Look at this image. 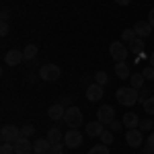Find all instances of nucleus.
I'll use <instances>...</instances> for the list:
<instances>
[{
  "mask_svg": "<svg viewBox=\"0 0 154 154\" xmlns=\"http://www.w3.org/2000/svg\"><path fill=\"white\" fill-rule=\"evenodd\" d=\"M142 74H144V78H146V80H154V66H146Z\"/></svg>",
  "mask_w": 154,
  "mask_h": 154,
  "instance_id": "31",
  "label": "nucleus"
},
{
  "mask_svg": "<svg viewBox=\"0 0 154 154\" xmlns=\"http://www.w3.org/2000/svg\"><path fill=\"white\" fill-rule=\"evenodd\" d=\"M109 125H111V131H113V134H117V131L123 130V121H117V119H115V121H111Z\"/></svg>",
  "mask_w": 154,
  "mask_h": 154,
  "instance_id": "32",
  "label": "nucleus"
},
{
  "mask_svg": "<svg viewBox=\"0 0 154 154\" xmlns=\"http://www.w3.org/2000/svg\"><path fill=\"white\" fill-rule=\"evenodd\" d=\"M0 17H2V23H8V19H11V11H8L6 6H2V11H0Z\"/></svg>",
  "mask_w": 154,
  "mask_h": 154,
  "instance_id": "35",
  "label": "nucleus"
},
{
  "mask_svg": "<svg viewBox=\"0 0 154 154\" xmlns=\"http://www.w3.org/2000/svg\"><path fill=\"white\" fill-rule=\"evenodd\" d=\"M148 23H150V25L154 27V8H152L150 12H148Z\"/></svg>",
  "mask_w": 154,
  "mask_h": 154,
  "instance_id": "38",
  "label": "nucleus"
},
{
  "mask_svg": "<svg viewBox=\"0 0 154 154\" xmlns=\"http://www.w3.org/2000/svg\"><path fill=\"white\" fill-rule=\"evenodd\" d=\"M86 99H88L91 103L101 101V99H103V86H101V84H97V82L88 84V86H86Z\"/></svg>",
  "mask_w": 154,
  "mask_h": 154,
  "instance_id": "10",
  "label": "nucleus"
},
{
  "mask_svg": "<svg viewBox=\"0 0 154 154\" xmlns=\"http://www.w3.org/2000/svg\"><path fill=\"white\" fill-rule=\"evenodd\" d=\"M152 125H154V121L150 117H146V119H142V121H140V130H144V131H148Z\"/></svg>",
  "mask_w": 154,
  "mask_h": 154,
  "instance_id": "30",
  "label": "nucleus"
},
{
  "mask_svg": "<svg viewBox=\"0 0 154 154\" xmlns=\"http://www.w3.org/2000/svg\"><path fill=\"white\" fill-rule=\"evenodd\" d=\"M82 144V134L76 130V128H70V130L64 134V146L66 148H78Z\"/></svg>",
  "mask_w": 154,
  "mask_h": 154,
  "instance_id": "7",
  "label": "nucleus"
},
{
  "mask_svg": "<svg viewBox=\"0 0 154 154\" xmlns=\"http://www.w3.org/2000/svg\"><path fill=\"white\" fill-rule=\"evenodd\" d=\"M58 103H60L62 107H66V109H68V107H70V103H72L70 95H64V97H60V101H58Z\"/></svg>",
  "mask_w": 154,
  "mask_h": 154,
  "instance_id": "34",
  "label": "nucleus"
},
{
  "mask_svg": "<svg viewBox=\"0 0 154 154\" xmlns=\"http://www.w3.org/2000/svg\"><path fill=\"white\" fill-rule=\"evenodd\" d=\"M115 74H117V78H121V80H128L131 76V72H130V68H128L125 62H117V64H115Z\"/></svg>",
  "mask_w": 154,
  "mask_h": 154,
  "instance_id": "17",
  "label": "nucleus"
},
{
  "mask_svg": "<svg viewBox=\"0 0 154 154\" xmlns=\"http://www.w3.org/2000/svg\"><path fill=\"white\" fill-rule=\"evenodd\" d=\"M97 119H99L103 125H109L111 121H115V109L111 105H103L97 111Z\"/></svg>",
  "mask_w": 154,
  "mask_h": 154,
  "instance_id": "8",
  "label": "nucleus"
},
{
  "mask_svg": "<svg viewBox=\"0 0 154 154\" xmlns=\"http://www.w3.org/2000/svg\"><path fill=\"white\" fill-rule=\"evenodd\" d=\"M64 113H66V107H62L60 103H56V105H51V107L48 109L49 119H54V121H60V119H64Z\"/></svg>",
  "mask_w": 154,
  "mask_h": 154,
  "instance_id": "14",
  "label": "nucleus"
},
{
  "mask_svg": "<svg viewBox=\"0 0 154 154\" xmlns=\"http://www.w3.org/2000/svg\"><path fill=\"white\" fill-rule=\"evenodd\" d=\"M142 107H144V111H146L148 115H154V97H148L142 103Z\"/></svg>",
  "mask_w": 154,
  "mask_h": 154,
  "instance_id": "24",
  "label": "nucleus"
},
{
  "mask_svg": "<svg viewBox=\"0 0 154 154\" xmlns=\"http://www.w3.org/2000/svg\"><path fill=\"white\" fill-rule=\"evenodd\" d=\"M45 138H48L51 144H60L62 142V130H58V128H49Z\"/></svg>",
  "mask_w": 154,
  "mask_h": 154,
  "instance_id": "19",
  "label": "nucleus"
},
{
  "mask_svg": "<svg viewBox=\"0 0 154 154\" xmlns=\"http://www.w3.org/2000/svg\"><path fill=\"white\" fill-rule=\"evenodd\" d=\"M64 121H66L68 128H76L78 130L82 125V111L78 107H68L66 113H64Z\"/></svg>",
  "mask_w": 154,
  "mask_h": 154,
  "instance_id": "2",
  "label": "nucleus"
},
{
  "mask_svg": "<svg viewBox=\"0 0 154 154\" xmlns=\"http://www.w3.org/2000/svg\"><path fill=\"white\" fill-rule=\"evenodd\" d=\"M146 146H148V148H150V150L154 152V131L150 134V136H148V140H146Z\"/></svg>",
  "mask_w": 154,
  "mask_h": 154,
  "instance_id": "36",
  "label": "nucleus"
},
{
  "mask_svg": "<svg viewBox=\"0 0 154 154\" xmlns=\"http://www.w3.org/2000/svg\"><path fill=\"white\" fill-rule=\"evenodd\" d=\"M128 45H130V51H131V54L140 56V54L144 51V39H142V37H136L131 43H128Z\"/></svg>",
  "mask_w": 154,
  "mask_h": 154,
  "instance_id": "18",
  "label": "nucleus"
},
{
  "mask_svg": "<svg viewBox=\"0 0 154 154\" xmlns=\"http://www.w3.org/2000/svg\"><path fill=\"white\" fill-rule=\"evenodd\" d=\"M99 138H101V142H103V144H107V146H109V144H113V131H111V130H105L101 136H99Z\"/></svg>",
  "mask_w": 154,
  "mask_h": 154,
  "instance_id": "27",
  "label": "nucleus"
},
{
  "mask_svg": "<svg viewBox=\"0 0 154 154\" xmlns=\"http://www.w3.org/2000/svg\"><path fill=\"white\" fill-rule=\"evenodd\" d=\"M86 154H109V146H107V144H97V146H93Z\"/></svg>",
  "mask_w": 154,
  "mask_h": 154,
  "instance_id": "23",
  "label": "nucleus"
},
{
  "mask_svg": "<svg viewBox=\"0 0 154 154\" xmlns=\"http://www.w3.org/2000/svg\"><path fill=\"white\" fill-rule=\"evenodd\" d=\"M60 74H62V70H60V66H56V64H43L39 68V76L43 80H48V82H56L60 78Z\"/></svg>",
  "mask_w": 154,
  "mask_h": 154,
  "instance_id": "4",
  "label": "nucleus"
},
{
  "mask_svg": "<svg viewBox=\"0 0 154 154\" xmlns=\"http://www.w3.org/2000/svg\"><path fill=\"white\" fill-rule=\"evenodd\" d=\"M49 148H51V142L48 138H39V140L33 142V152H37V154H48Z\"/></svg>",
  "mask_w": 154,
  "mask_h": 154,
  "instance_id": "13",
  "label": "nucleus"
},
{
  "mask_svg": "<svg viewBox=\"0 0 154 154\" xmlns=\"http://www.w3.org/2000/svg\"><path fill=\"white\" fill-rule=\"evenodd\" d=\"M103 131H105V130H103V123H101L99 119H97V121H91V123L86 125V134H88L91 138H95V136H101Z\"/></svg>",
  "mask_w": 154,
  "mask_h": 154,
  "instance_id": "16",
  "label": "nucleus"
},
{
  "mask_svg": "<svg viewBox=\"0 0 154 154\" xmlns=\"http://www.w3.org/2000/svg\"><path fill=\"white\" fill-rule=\"evenodd\" d=\"M148 60H150V66H154V51L150 54V56H148Z\"/></svg>",
  "mask_w": 154,
  "mask_h": 154,
  "instance_id": "41",
  "label": "nucleus"
},
{
  "mask_svg": "<svg viewBox=\"0 0 154 154\" xmlns=\"http://www.w3.org/2000/svg\"><path fill=\"white\" fill-rule=\"evenodd\" d=\"M115 97H117V103L123 107H131L138 103V97H140V91L138 88H134V86H123V88H117V93H115Z\"/></svg>",
  "mask_w": 154,
  "mask_h": 154,
  "instance_id": "1",
  "label": "nucleus"
},
{
  "mask_svg": "<svg viewBox=\"0 0 154 154\" xmlns=\"http://www.w3.org/2000/svg\"><path fill=\"white\" fill-rule=\"evenodd\" d=\"M148 97H152V88L150 86H142L140 88V97H138V103H144Z\"/></svg>",
  "mask_w": 154,
  "mask_h": 154,
  "instance_id": "26",
  "label": "nucleus"
},
{
  "mask_svg": "<svg viewBox=\"0 0 154 154\" xmlns=\"http://www.w3.org/2000/svg\"><path fill=\"white\" fill-rule=\"evenodd\" d=\"M144 80H146V78H144L142 72H136V74H131V76H130L131 86H134V88H138V91H140V88L144 86Z\"/></svg>",
  "mask_w": 154,
  "mask_h": 154,
  "instance_id": "20",
  "label": "nucleus"
},
{
  "mask_svg": "<svg viewBox=\"0 0 154 154\" xmlns=\"http://www.w3.org/2000/svg\"><path fill=\"white\" fill-rule=\"evenodd\" d=\"M12 146H14V154H31L33 152V144L29 142V138H23V136L12 144Z\"/></svg>",
  "mask_w": 154,
  "mask_h": 154,
  "instance_id": "11",
  "label": "nucleus"
},
{
  "mask_svg": "<svg viewBox=\"0 0 154 154\" xmlns=\"http://www.w3.org/2000/svg\"><path fill=\"white\" fill-rule=\"evenodd\" d=\"M49 154H64V146H62V142H60V144H51Z\"/></svg>",
  "mask_w": 154,
  "mask_h": 154,
  "instance_id": "33",
  "label": "nucleus"
},
{
  "mask_svg": "<svg viewBox=\"0 0 154 154\" xmlns=\"http://www.w3.org/2000/svg\"><path fill=\"white\" fill-rule=\"evenodd\" d=\"M131 0H115V4H119V6H128Z\"/></svg>",
  "mask_w": 154,
  "mask_h": 154,
  "instance_id": "39",
  "label": "nucleus"
},
{
  "mask_svg": "<svg viewBox=\"0 0 154 154\" xmlns=\"http://www.w3.org/2000/svg\"><path fill=\"white\" fill-rule=\"evenodd\" d=\"M0 33H2V35H6V33H8V23H2V25H0Z\"/></svg>",
  "mask_w": 154,
  "mask_h": 154,
  "instance_id": "37",
  "label": "nucleus"
},
{
  "mask_svg": "<svg viewBox=\"0 0 154 154\" xmlns=\"http://www.w3.org/2000/svg\"><path fill=\"white\" fill-rule=\"evenodd\" d=\"M0 138H2V142H8V144H14L19 138H21V128H17V125H2V130H0Z\"/></svg>",
  "mask_w": 154,
  "mask_h": 154,
  "instance_id": "6",
  "label": "nucleus"
},
{
  "mask_svg": "<svg viewBox=\"0 0 154 154\" xmlns=\"http://www.w3.org/2000/svg\"><path fill=\"white\" fill-rule=\"evenodd\" d=\"M95 82L97 84H101V86H105L107 82H109V76H107V72H103V70H99L95 74Z\"/></svg>",
  "mask_w": 154,
  "mask_h": 154,
  "instance_id": "25",
  "label": "nucleus"
},
{
  "mask_svg": "<svg viewBox=\"0 0 154 154\" xmlns=\"http://www.w3.org/2000/svg\"><path fill=\"white\" fill-rule=\"evenodd\" d=\"M140 154H152V150H150V148H148V146L144 144V148H142V150H140Z\"/></svg>",
  "mask_w": 154,
  "mask_h": 154,
  "instance_id": "40",
  "label": "nucleus"
},
{
  "mask_svg": "<svg viewBox=\"0 0 154 154\" xmlns=\"http://www.w3.org/2000/svg\"><path fill=\"white\" fill-rule=\"evenodd\" d=\"M152 29H154V27L148 23V21H138V23L134 25V31H136V35L142 37V39L150 35V33H152Z\"/></svg>",
  "mask_w": 154,
  "mask_h": 154,
  "instance_id": "12",
  "label": "nucleus"
},
{
  "mask_svg": "<svg viewBox=\"0 0 154 154\" xmlns=\"http://www.w3.org/2000/svg\"><path fill=\"white\" fill-rule=\"evenodd\" d=\"M125 144L130 148H142L144 144V136H142V130L140 128H131V130L125 131Z\"/></svg>",
  "mask_w": 154,
  "mask_h": 154,
  "instance_id": "5",
  "label": "nucleus"
},
{
  "mask_svg": "<svg viewBox=\"0 0 154 154\" xmlns=\"http://www.w3.org/2000/svg\"><path fill=\"white\" fill-rule=\"evenodd\" d=\"M136 37L138 35H136L134 29H123V31H121V41H123V43H131Z\"/></svg>",
  "mask_w": 154,
  "mask_h": 154,
  "instance_id": "22",
  "label": "nucleus"
},
{
  "mask_svg": "<svg viewBox=\"0 0 154 154\" xmlns=\"http://www.w3.org/2000/svg\"><path fill=\"white\" fill-rule=\"evenodd\" d=\"M33 134H35V128H33L31 123H27V125L21 128V136H23V138H31Z\"/></svg>",
  "mask_w": 154,
  "mask_h": 154,
  "instance_id": "28",
  "label": "nucleus"
},
{
  "mask_svg": "<svg viewBox=\"0 0 154 154\" xmlns=\"http://www.w3.org/2000/svg\"><path fill=\"white\" fill-rule=\"evenodd\" d=\"M23 60H25V56H23L21 49H8V51L4 54V64H6V66H19Z\"/></svg>",
  "mask_w": 154,
  "mask_h": 154,
  "instance_id": "9",
  "label": "nucleus"
},
{
  "mask_svg": "<svg viewBox=\"0 0 154 154\" xmlns=\"http://www.w3.org/2000/svg\"><path fill=\"white\" fill-rule=\"evenodd\" d=\"M48 154H49V152H48Z\"/></svg>",
  "mask_w": 154,
  "mask_h": 154,
  "instance_id": "42",
  "label": "nucleus"
},
{
  "mask_svg": "<svg viewBox=\"0 0 154 154\" xmlns=\"http://www.w3.org/2000/svg\"><path fill=\"white\" fill-rule=\"evenodd\" d=\"M23 56H25V60H27V62L35 60V56H37V45H35V43H29V45H25Z\"/></svg>",
  "mask_w": 154,
  "mask_h": 154,
  "instance_id": "21",
  "label": "nucleus"
},
{
  "mask_svg": "<svg viewBox=\"0 0 154 154\" xmlns=\"http://www.w3.org/2000/svg\"><path fill=\"white\" fill-rule=\"evenodd\" d=\"M121 121H123V128H128V130H131V128H138V125H140V119H138V115H136V113H131V111H130V113H125Z\"/></svg>",
  "mask_w": 154,
  "mask_h": 154,
  "instance_id": "15",
  "label": "nucleus"
},
{
  "mask_svg": "<svg viewBox=\"0 0 154 154\" xmlns=\"http://www.w3.org/2000/svg\"><path fill=\"white\" fill-rule=\"evenodd\" d=\"M109 54H111V58L115 60V62H125L128 60V54H130V48L123 41H113L109 45Z\"/></svg>",
  "mask_w": 154,
  "mask_h": 154,
  "instance_id": "3",
  "label": "nucleus"
},
{
  "mask_svg": "<svg viewBox=\"0 0 154 154\" xmlns=\"http://www.w3.org/2000/svg\"><path fill=\"white\" fill-rule=\"evenodd\" d=\"M0 154H14V146L8 144V142H4L0 146Z\"/></svg>",
  "mask_w": 154,
  "mask_h": 154,
  "instance_id": "29",
  "label": "nucleus"
}]
</instances>
